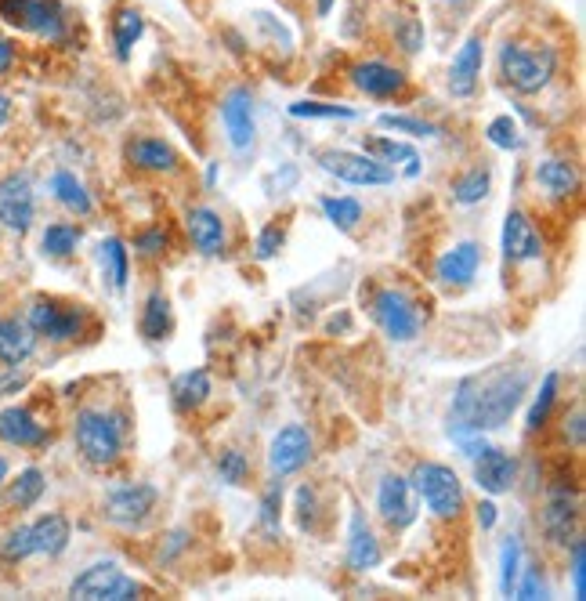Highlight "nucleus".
<instances>
[{"label":"nucleus","instance_id":"f257e3e1","mask_svg":"<svg viewBox=\"0 0 586 601\" xmlns=\"http://www.w3.org/2000/svg\"><path fill=\"white\" fill-rule=\"evenodd\" d=\"M532 388V370L511 363H496L485 373H471L456 384L453 413H449V435L467 431H496L518 413Z\"/></svg>","mask_w":586,"mask_h":601},{"label":"nucleus","instance_id":"f03ea898","mask_svg":"<svg viewBox=\"0 0 586 601\" xmlns=\"http://www.w3.org/2000/svg\"><path fill=\"white\" fill-rule=\"evenodd\" d=\"M73 439L91 468H113L123 453V417L105 410H80Z\"/></svg>","mask_w":586,"mask_h":601},{"label":"nucleus","instance_id":"7ed1b4c3","mask_svg":"<svg viewBox=\"0 0 586 601\" xmlns=\"http://www.w3.org/2000/svg\"><path fill=\"white\" fill-rule=\"evenodd\" d=\"M554 69H558L554 48H521V44L500 48V77L518 95H539L554 80Z\"/></svg>","mask_w":586,"mask_h":601},{"label":"nucleus","instance_id":"20e7f679","mask_svg":"<svg viewBox=\"0 0 586 601\" xmlns=\"http://www.w3.org/2000/svg\"><path fill=\"white\" fill-rule=\"evenodd\" d=\"M409 486H413L416 497L424 500L427 511H431L435 518H442V522L460 518V511H464V504H467L460 475H456L453 468H445V464H435V460L416 464Z\"/></svg>","mask_w":586,"mask_h":601},{"label":"nucleus","instance_id":"39448f33","mask_svg":"<svg viewBox=\"0 0 586 601\" xmlns=\"http://www.w3.org/2000/svg\"><path fill=\"white\" fill-rule=\"evenodd\" d=\"M369 312H373V323L398 344L416 341L420 330H424V312L416 308L413 297L395 287H380L369 301Z\"/></svg>","mask_w":586,"mask_h":601},{"label":"nucleus","instance_id":"423d86ee","mask_svg":"<svg viewBox=\"0 0 586 601\" xmlns=\"http://www.w3.org/2000/svg\"><path fill=\"white\" fill-rule=\"evenodd\" d=\"M138 594H142V583L123 576L116 562L87 565L84 573L69 583V598L80 601H134Z\"/></svg>","mask_w":586,"mask_h":601},{"label":"nucleus","instance_id":"0eeeda50","mask_svg":"<svg viewBox=\"0 0 586 601\" xmlns=\"http://www.w3.org/2000/svg\"><path fill=\"white\" fill-rule=\"evenodd\" d=\"M0 19L48 40H58L66 29L62 0H0Z\"/></svg>","mask_w":586,"mask_h":601},{"label":"nucleus","instance_id":"6e6552de","mask_svg":"<svg viewBox=\"0 0 586 601\" xmlns=\"http://www.w3.org/2000/svg\"><path fill=\"white\" fill-rule=\"evenodd\" d=\"M319 167L326 174H333L337 182L362 185V189H373V185H391L395 182V171L388 163L373 160L369 153H344V149H326L319 153Z\"/></svg>","mask_w":586,"mask_h":601},{"label":"nucleus","instance_id":"1a4fd4ad","mask_svg":"<svg viewBox=\"0 0 586 601\" xmlns=\"http://www.w3.org/2000/svg\"><path fill=\"white\" fill-rule=\"evenodd\" d=\"M156 511V489L145 486V482H131V486H120L105 497V511L113 525L123 529H138V525L149 522V515Z\"/></svg>","mask_w":586,"mask_h":601},{"label":"nucleus","instance_id":"9d476101","mask_svg":"<svg viewBox=\"0 0 586 601\" xmlns=\"http://www.w3.org/2000/svg\"><path fill=\"white\" fill-rule=\"evenodd\" d=\"M33 214H37V203H33V185L26 174L15 171L0 178V225L22 236L33 229Z\"/></svg>","mask_w":586,"mask_h":601},{"label":"nucleus","instance_id":"9b49d317","mask_svg":"<svg viewBox=\"0 0 586 601\" xmlns=\"http://www.w3.org/2000/svg\"><path fill=\"white\" fill-rule=\"evenodd\" d=\"M80 326H84V315L69 305H58V301H48V297H37L29 305V330L37 337L73 341V337H80Z\"/></svg>","mask_w":586,"mask_h":601},{"label":"nucleus","instance_id":"f8f14e48","mask_svg":"<svg viewBox=\"0 0 586 601\" xmlns=\"http://www.w3.org/2000/svg\"><path fill=\"white\" fill-rule=\"evenodd\" d=\"M308 460H312V431L304 424H286L283 431H275L272 446H268V464H272L275 478L301 471Z\"/></svg>","mask_w":586,"mask_h":601},{"label":"nucleus","instance_id":"ddd939ff","mask_svg":"<svg viewBox=\"0 0 586 601\" xmlns=\"http://www.w3.org/2000/svg\"><path fill=\"white\" fill-rule=\"evenodd\" d=\"M576 522H579L576 497H572L565 486H554V489H550L547 504H543V518H539V525H543V536H547L550 544L568 547L572 540H576Z\"/></svg>","mask_w":586,"mask_h":601},{"label":"nucleus","instance_id":"4468645a","mask_svg":"<svg viewBox=\"0 0 586 601\" xmlns=\"http://www.w3.org/2000/svg\"><path fill=\"white\" fill-rule=\"evenodd\" d=\"M377 511L391 529H409L416 522V493L409 478L384 475L377 486Z\"/></svg>","mask_w":586,"mask_h":601},{"label":"nucleus","instance_id":"2eb2a0df","mask_svg":"<svg viewBox=\"0 0 586 601\" xmlns=\"http://www.w3.org/2000/svg\"><path fill=\"white\" fill-rule=\"evenodd\" d=\"M539 254H543V239H539L532 218L518 207L507 210V218H503V258L511 265H521V261H536Z\"/></svg>","mask_w":586,"mask_h":601},{"label":"nucleus","instance_id":"dca6fc26","mask_svg":"<svg viewBox=\"0 0 586 601\" xmlns=\"http://www.w3.org/2000/svg\"><path fill=\"white\" fill-rule=\"evenodd\" d=\"M221 120H225V134L236 153H250L254 149V95L246 87L228 91L225 105H221Z\"/></svg>","mask_w":586,"mask_h":601},{"label":"nucleus","instance_id":"f3484780","mask_svg":"<svg viewBox=\"0 0 586 601\" xmlns=\"http://www.w3.org/2000/svg\"><path fill=\"white\" fill-rule=\"evenodd\" d=\"M514 478H518V464L507 449L485 446L478 457H474V482L478 489H485L489 497H500V493H511Z\"/></svg>","mask_w":586,"mask_h":601},{"label":"nucleus","instance_id":"a211bd4d","mask_svg":"<svg viewBox=\"0 0 586 601\" xmlns=\"http://www.w3.org/2000/svg\"><path fill=\"white\" fill-rule=\"evenodd\" d=\"M478 268H482V247H478L474 239H464V243L449 247L442 258H438L435 276L445 287H467V283L478 276Z\"/></svg>","mask_w":586,"mask_h":601},{"label":"nucleus","instance_id":"6ab92c4d","mask_svg":"<svg viewBox=\"0 0 586 601\" xmlns=\"http://www.w3.org/2000/svg\"><path fill=\"white\" fill-rule=\"evenodd\" d=\"M351 84L369 98H395L406 91L409 80L402 69L388 66V62H359V66H351Z\"/></svg>","mask_w":586,"mask_h":601},{"label":"nucleus","instance_id":"aec40b11","mask_svg":"<svg viewBox=\"0 0 586 601\" xmlns=\"http://www.w3.org/2000/svg\"><path fill=\"white\" fill-rule=\"evenodd\" d=\"M482 58H485V40L482 33L464 40V48L456 51L453 66H449V91L453 98H471L474 87H478V77H482Z\"/></svg>","mask_w":586,"mask_h":601},{"label":"nucleus","instance_id":"412c9836","mask_svg":"<svg viewBox=\"0 0 586 601\" xmlns=\"http://www.w3.org/2000/svg\"><path fill=\"white\" fill-rule=\"evenodd\" d=\"M189 236H192V247H196L203 258H218L221 250H225V221H221L218 210L192 207L189 210Z\"/></svg>","mask_w":586,"mask_h":601},{"label":"nucleus","instance_id":"4be33fe9","mask_svg":"<svg viewBox=\"0 0 586 601\" xmlns=\"http://www.w3.org/2000/svg\"><path fill=\"white\" fill-rule=\"evenodd\" d=\"M0 439L8 446H44L48 431L26 406H8V410H0Z\"/></svg>","mask_w":586,"mask_h":601},{"label":"nucleus","instance_id":"5701e85b","mask_svg":"<svg viewBox=\"0 0 586 601\" xmlns=\"http://www.w3.org/2000/svg\"><path fill=\"white\" fill-rule=\"evenodd\" d=\"M127 163L149 174H171L178 171V153L163 138H134L127 142Z\"/></svg>","mask_w":586,"mask_h":601},{"label":"nucleus","instance_id":"b1692460","mask_svg":"<svg viewBox=\"0 0 586 601\" xmlns=\"http://www.w3.org/2000/svg\"><path fill=\"white\" fill-rule=\"evenodd\" d=\"M532 178H536V185L547 192L550 200H568V196L579 192V171L568 160H558V156L536 163V167H532Z\"/></svg>","mask_w":586,"mask_h":601},{"label":"nucleus","instance_id":"393cba45","mask_svg":"<svg viewBox=\"0 0 586 601\" xmlns=\"http://www.w3.org/2000/svg\"><path fill=\"white\" fill-rule=\"evenodd\" d=\"M348 565L355 573H369V569H377L380 565V544L362 511H355V515H351V525H348Z\"/></svg>","mask_w":586,"mask_h":601},{"label":"nucleus","instance_id":"a878e982","mask_svg":"<svg viewBox=\"0 0 586 601\" xmlns=\"http://www.w3.org/2000/svg\"><path fill=\"white\" fill-rule=\"evenodd\" d=\"M69 518L51 511V515L37 518V522L29 525V540H33V554H48V558H58V554L69 547Z\"/></svg>","mask_w":586,"mask_h":601},{"label":"nucleus","instance_id":"bb28decb","mask_svg":"<svg viewBox=\"0 0 586 601\" xmlns=\"http://www.w3.org/2000/svg\"><path fill=\"white\" fill-rule=\"evenodd\" d=\"M37 348V334L29 330V323L19 319H0V363L4 366H22Z\"/></svg>","mask_w":586,"mask_h":601},{"label":"nucleus","instance_id":"cd10ccee","mask_svg":"<svg viewBox=\"0 0 586 601\" xmlns=\"http://www.w3.org/2000/svg\"><path fill=\"white\" fill-rule=\"evenodd\" d=\"M171 399L181 413H192L199 410L203 402L210 399V373L207 370H185L174 377L171 384Z\"/></svg>","mask_w":586,"mask_h":601},{"label":"nucleus","instance_id":"c85d7f7f","mask_svg":"<svg viewBox=\"0 0 586 601\" xmlns=\"http://www.w3.org/2000/svg\"><path fill=\"white\" fill-rule=\"evenodd\" d=\"M171 301L163 297V290H152L149 297H145V308H142V323H138V330H142L145 341H167V334H171Z\"/></svg>","mask_w":586,"mask_h":601},{"label":"nucleus","instance_id":"c756f323","mask_svg":"<svg viewBox=\"0 0 586 601\" xmlns=\"http://www.w3.org/2000/svg\"><path fill=\"white\" fill-rule=\"evenodd\" d=\"M362 153H369L373 160H380V163H388V167H391V163H402L406 178H416V174H420V156H416L413 145L391 142V138H369Z\"/></svg>","mask_w":586,"mask_h":601},{"label":"nucleus","instance_id":"7c9ffc66","mask_svg":"<svg viewBox=\"0 0 586 601\" xmlns=\"http://www.w3.org/2000/svg\"><path fill=\"white\" fill-rule=\"evenodd\" d=\"M98 261H102V272L105 279L113 283V290H127V265H131V254H127V243L116 236L102 239V247H98Z\"/></svg>","mask_w":586,"mask_h":601},{"label":"nucleus","instance_id":"2f4dec72","mask_svg":"<svg viewBox=\"0 0 586 601\" xmlns=\"http://www.w3.org/2000/svg\"><path fill=\"white\" fill-rule=\"evenodd\" d=\"M51 192H55V200L66 210H73V214H91V196H87L84 185L76 182V174L55 171L51 174Z\"/></svg>","mask_w":586,"mask_h":601},{"label":"nucleus","instance_id":"473e14b6","mask_svg":"<svg viewBox=\"0 0 586 601\" xmlns=\"http://www.w3.org/2000/svg\"><path fill=\"white\" fill-rule=\"evenodd\" d=\"M492 189V174L489 167H471L467 174H460L453 182V200L460 207H474V203H482Z\"/></svg>","mask_w":586,"mask_h":601},{"label":"nucleus","instance_id":"72a5a7b5","mask_svg":"<svg viewBox=\"0 0 586 601\" xmlns=\"http://www.w3.org/2000/svg\"><path fill=\"white\" fill-rule=\"evenodd\" d=\"M142 29H145V19L138 15L134 8H120L116 11V19H113V40H116V55L127 62L131 58V48L138 44V37H142Z\"/></svg>","mask_w":586,"mask_h":601},{"label":"nucleus","instance_id":"f704fd0d","mask_svg":"<svg viewBox=\"0 0 586 601\" xmlns=\"http://www.w3.org/2000/svg\"><path fill=\"white\" fill-rule=\"evenodd\" d=\"M44 486H48V482H44V471H40V468H26L8 486V504L19 507V511H26V507H33L40 497H44Z\"/></svg>","mask_w":586,"mask_h":601},{"label":"nucleus","instance_id":"c9c22d12","mask_svg":"<svg viewBox=\"0 0 586 601\" xmlns=\"http://www.w3.org/2000/svg\"><path fill=\"white\" fill-rule=\"evenodd\" d=\"M558 384H561L558 373H547V377H543L536 399H532V406H529V417H525V428L529 431H539L547 424L550 410H554V402H558Z\"/></svg>","mask_w":586,"mask_h":601},{"label":"nucleus","instance_id":"e433bc0d","mask_svg":"<svg viewBox=\"0 0 586 601\" xmlns=\"http://www.w3.org/2000/svg\"><path fill=\"white\" fill-rule=\"evenodd\" d=\"M319 207L341 232H351L362 221V203L351 200V196H322Z\"/></svg>","mask_w":586,"mask_h":601},{"label":"nucleus","instance_id":"4c0bfd02","mask_svg":"<svg viewBox=\"0 0 586 601\" xmlns=\"http://www.w3.org/2000/svg\"><path fill=\"white\" fill-rule=\"evenodd\" d=\"M76 243H80V229H76V225H66V221L48 225V229H44V239H40L44 254H51V258H69L76 250Z\"/></svg>","mask_w":586,"mask_h":601},{"label":"nucleus","instance_id":"58836bf2","mask_svg":"<svg viewBox=\"0 0 586 601\" xmlns=\"http://www.w3.org/2000/svg\"><path fill=\"white\" fill-rule=\"evenodd\" d=\"M521 576V544L518 536H507L500 547V591L503 598H514V583Z\"/></svg>","mask_w":586,"mask_h":601},{"label":"nucleus","instance_id":"ea45409f","mask_svg":"<svg viewBox=\"0 0 586 601\" xmlns=\"http://www.w3.org/2000/svg\"><path fill=\"white\" fill-rule=\"evenodd\" d=\"M290 116H297V120H355V109L330 102H293Z\"/></svg>","mask_w":586,"mask_h":601},{"label":"nucleus","instance_id":"a19ab883","mask_svg":"<svg viewBox=\"0 0 586 601\" xmlns=\"http://www.w3.org/2000/svg\"><path fill=\"white\" fill-rule=\"evenodd\" d=\"M380 127H384V131H398V134H413V138H438V134H442V127L427 124L420 116H395V113L380 116Z\"/></svg>","mask_w":586,"mask_h":601},{"label":"nucleus","instance_id":"79ce46f5","mask_svg":"<svg viewBox=\"0 0 586 601\" xmlns=\"http://www.w3.org/2000/svg\"><path fill=\"white\" fill-rule=\"evenodd\" d=\"M218 475H221V482H228V486H243L246 475H250V460H246L243 449H225V453H221Z\"/></svg>","mask_w":586,"mask_h":601},{"label":"nucleus","instance_id":"37998d69","mask_svg":"<svg viewBox=\"0 0 586 601\" xmlns=\"http://www.w3.org/2000/svg\"><path fill=\"white\" fill-rule=\"evenodd\" d=\"M485 134H489V142L496 145V149H521V131L518 124H514L511 116H496L489 127H485Z\"/></svg>","mask_w":586,"mask_h":601},{"label":"nucleus","instance_id":"c03bdc74","mask_svg":"<svg viewBox=\"0 0 586 601\" xmlns=\"http://www.w3.org/2000/svg\"><path fill=\"white\" fill-rule=\"evenodd\" d=\"M33 554V540H29V525H19V529H11L4 536V544H0V558L4 562H22Z\"/></svg>","mask_w":586,"mask_h":601},{"label":"nucleus","instance_id":"a18cd8bd","mask_svg":"<svg viewBox=\"0 0 586 601\" xmlns=\"http://www.w3.org/2000/svg\"><path fill=\"white\" fill-rule=\"evenodd\" d=\"M283 239H286V232H283V225H265L261 229V236H257V258L261 261H268V258H275L279 254V247H283Z\"/></svg>","mask_w":586,"mask_h":601},{"label":"nucleus","instance_id":"49530a36","mask_svg":"<svg viewBox=\"0 0 586 601\" xmlns=\"http://www.w3.org/2000/svg\"><path fill=\"white\" fill-rule=\"evenodd\" d=\"M514 598H547V583H543V576H539V569H525V576H518V583H514Z\"/></svg>","mask_w":586,"mask_h":601},{"label":"nucleus","instance_id":"de8ad7c7","mask_svg":"<svg viewBox=\"0 0 586 601\" xmlns=\"http://www.w3.org/2000/svg\"><path fill=\"white\" fill-rule=\"evenodd\" d=\"M279 507H283V486L275 482V486L265 493V500H261V522H265L268 533L279 529Z\"/></svg>","mask_w":586,"mask_h":601},{"label":"nucleus","instance_id":"09e8293b","mask_svg":"<svg viewBox=\"0 0 586 601\" xmlns=\"http://www.w3.org/2000/svg\"><path fill=\"white\" fill-rule=\"evenodd\" d=\"M163 247H167V232L163 229H149V232H142V236L134 239V250H138L142 258H160Z\"/></svg>","mask_w":586,"mask_h":601},{"label":"nucleus","instance_id":"8fccbe9b","mask_svg":"<svg viewBox=\"0 0 586 601\" xmlns=\"http://www.w3.org/2000/svg\"><path fill=\"white\" fill-rule=\"evenodd\" d=\"M572 583H576V598L586 594V544L583 540H572Z\"/></svg>","mask_w":586,"mask_h":601},{"label":"nucleus","instance_id":"3c124183","mask_svg":"<svg viewBox=\"0 0 586 601\" xmlns=\"http://www.w3.org/2000/svg\"><path fill=\"white\" fill-rule=\"evenodd\" d=\"M398 40H402V48H406L409 55H416V51L424 48V26H420L416 19H409L406 29H402V37H398Z\"/></svg>","mask_w":586,"mask_h":601},{"label":"nucleus","instance_id":"603ef678","mask_svg":"<svg viewBox=\"0 0 586 601\" xmlns=\"http://www.w3.org/2000/svg\"><path fill=\"white\" fill-rule=\"evenodd\" d=\"M297 504H301V525L308 529V525H312V518H315V493H312V489L304 486L301 493H297Z\"/></svg>","mask_w":586,"mask_h":601},{"label":"nucleus","instance_id":"864d4df0","mask_svg":"<svg viewBox=\"0 0 586 601\" xmlns=\"http://www.w3.org/2000/svg\"><path fill=\"white\" fill-rule=\"evenodd\" d=\"M565 435L572 439V446H583V410H576L572 417H565Z\"/></svg>","mask_w":586,"mask_h":601},{"label":"nucleus","instance_id":"5fc2aeb1","mask_svg":"<svg viewBox=\"0 0 586 601\" xmlns=\"http://www.w3.org/2000/svg\"><path fill=\"white\" fill-rule=\"evenodd\" d=\"M478 525H482V529H492V525H496V504H492V500H482V504H478Z\"/></svg>","mask_w":586,"mask_h":601},{"label":"nucleus","instance_id":"6e6d98bb","mask_svg":"<svg viewBox=\"0 0 586 601\" xmlns=\"http://www.w3.org/2000/svg\"><path fill=\"white\" fill-rule=\"evenodd\" d=\"M11 58H15V51H11V44L8 40H0V73L11 66Z\"/></svg>","mask_w":586,"mask_h":601},{"label":"nucleus","instance_id":"4d7b16f0","mask_svg":"<svg viewBox=\"0 0 586 601\" xmlns=\"http://www.w3.org/2000/svg\"><path fill=\"white\" fill-rule=\"evenodd\" d=\"M11 120V102H8V95H0V127L8 124Z\"/></svg>","mask_w":586,"mask_h":601},{"label":"nucleus","instance_id":"13d9d810","mask_svg":"<svg viewBox=\"0 0 586 601\" xmlns=\"http://www.w3.org/2000/svg\"><path fill=\"white\" fill-rule=\"evenodd\" d=\"M330 4L333 0H319V15H330Z\"/></svg>","mask_w":586,"mask_h":601},{"label":"nucleus","instance_id":"bf43d9fd","mask_svg":"<svg viewBox=\"0 0 586 601\" xmlns=\"http://www.w3.org/2000/svg\"><path fill=\"white\" fill-rule=\"evenodd\" d=\"M4 478H8V460L0 457V482H4Z\"/></svg>","mask_w":586,"mask_h":601}]
</instances>
